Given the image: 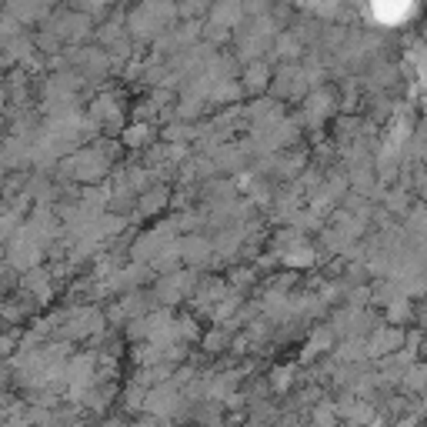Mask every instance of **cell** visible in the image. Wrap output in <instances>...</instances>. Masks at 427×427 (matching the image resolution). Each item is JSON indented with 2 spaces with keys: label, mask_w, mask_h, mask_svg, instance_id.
I'll use <instances>...</instances> for the list:
<instances>
[{
  "label": "cell",
  "mask_w": 427,
  "mask_h": 427,
  "mask_svg": "<svg viewBox=\"0 0 427 427\" xmlns=\"http://www.w3.org/2000/svg\"><path fill=\"white\" fill-rule=\"evenodd\" d=\"M174 13H177V7H157V4L141 7V11L131 13V30L137 37H151V34H157V30H164V27L174 21Z\"/></svg>",
  "instance_id": "cell-1"
},
{
  "label": "cell",
  "mask_w": 427,
  "mask_h": 427,
  "mask_svg": "<svg viewBox=\"0 0 427 427\" xmlns=\"http://www.w3.org/2000/svg\"><path fill=\"white\" fill-rule=\"evenodd\" d=\"M7 261H11L17 271H34V267H37V261H40V244L27 234V227H21V230L11 238Z\"/></svg>",
  "instance_id": "cell-2"
},
{
  "label": "cell",
  "mask_w": 427,
  "mask_h": 427,
  "mask_svg": "<svg viewBox=\"0 0 427 427\" xmlns=\"http://www.w3.org/2000/svg\"><path fill=\"white\" fill-rule=\"evenodd\" d=\"M144 407L151 411V414L160 421V417H170L180 411V394L174 384H160V387H154V391H147V397H144Z\"/></svg>",
  "instance_id": "cell-3"
},
{
  "label": "cell",
  "mask_w": 427,
  "mask_h": 427,
  "mask_svg": "<svg viewBox=\"0 0 427 427\" xmlns=\"http://www.w3.org/2000/svg\"><path fill=\"white\" fill-rule=\"evenodd\" d=\"M190 291H194V274L190 271L167 274L164 281L157 284V297H160L164 304H174V300H180V297H187Z\"/></svg>",
  "instance_id": "cell-4"
},
{
  "label": "cell",
  "mask_w": 427,
  "mask_h": 427,
  "mask_svg": "<svg viewBox=\"0 0 427 427\" xmlns=\"http://www.w3.org/2000/svg\"><path fill=\"white\" fill-rule=\"evenodd\" d=\"M404 341V331L401 327H380L368 337V344H364V354L368 357H387L391 351H397Z\"/></svg>",
  "instance_id": "cell-5"
},
{
  "label": "cell",
  "mask_w": 427,
  "mask_h": 427,
  "mask_svg": "<svg viewBox=\"0 0 427 427\" xmlns=\"http://www.w3.org/2000/svg\"><path fill=\"white\" fill-rule=\"evenodd\" d=\"M107 164H110V160H104V154H100L97 147H90V151H83V154L74 157V174L81 180H97L107 170Z\"/></svg>",
  "instance_id": "cell-6"
},
{
  "label": "cell",
  "mask_w": 427,
  "mask_h": 427,
  "mask_svg": "<svg viewBox=\"0 0 427 427\" xmlns=\"http://www.w3.org/2000/svg\"><path fill=\"white\" fill-rule=\"evenodd\" d=\"M90 30V21L83 13H60L57 27H54V37H64V40H81Z\"/></svg>",
  "instance_id": "cell-7"
},
{
  "label": "cell",
  "mask_w": 427,
  "mask_h": 427,
  "mask_svg": "<svg viewBox=\"0 0 427 427\" xmlns=\"http://www.w3.org/2000/svg\"><path fill=\"white\" fill-rule=\"evenodd\" d=\"M211 250H214V244L207 238H201V234H190V238H184L177 244V254L184 257V261H190V264L207 261V257H211Z\"/></svg>",
  "instance_id": "cell-8"
},
{
  "label": "cell",
  "mask_w": 427,
  "mask_h": 427,
  "mask_svg": "<svg viewBox=\"0 0 427 427\" xmlns=\"http://www.w3.org/2000/svg\"><path fill=\"white\" fill-rule=\"evenodd\" d=\"M331 107H334V97L327 94V90H314V94L308 97V117H310V124H320V120L331 114Z\"/></svg>",
  "instance_id": "cell-9"
},
{
  "label": "cell",
  "mask_w": 427,
  "mask_h": 427,
  "mask_svg": "<svg viewBox=\"0 0 427 427\" xmlns=\"http://www.w3.org/2000/svg\"><path fill=\"white\" fill-rule=\"evenodd\" d=\"M240 17H244V7L240 4H224V7H214L211 13V24L224 27V30H230V27L240 24Z\"/></svg>",
  "instance_id": "cell-10"
},
{
  "label": "cell",
  "mask_w": 427,
  "mask_h": 427,
  "mask_svg": "<svg viewBox=\"0 0 427 427\" xmlns=\"http://www.w3.org/2000/svg\"><path fill=\"white\" fill-rule=\"evenodd\" d=\"M267 83H271V67L261 64V60H257V64H247V71H244V87H247V90H264Z\"/></svg>",
  "instance_id": "cell-11"
},
{
  "label": "cell",
  "mask_w": 427,
  "mask_h": 427,
  "mask_svg": "<svg viewBox=\"0 0 427 427\" xmlns=\"http://www.w3.org/2000/svg\"><path fill=\"white\" fill-rule=\"evenodd\" d=\"M167 197H170V190L167 187H151L141 197V214H157L167 204Z\"/></svg>",
  "instance_id": "cell-12"
},
{
  "label": "cell",
  "mask_w": 427,
  "mask_h": 427,
  "mask_svg": "<svg viewBox=\"0 0 427 427\" xmlns=\"http://www.w3.org/2000/svg\"><path fill=\"white\" fill-rule=\"evenodd\" d=\"M334 337H337V334H334L331 327H324V331H314V337H310V344H308V351H304V357H314L317 351H327V347L334 344Z\"/></svg>",
  "instance_id": "cell-13"
},
{
  "label": "cell",
  "mask_w": 427,
  "mask_h": 427,
  "mask_svg": "<svg viewBox=\"0 0 427 427\" xmlns=\"http://www.w3.org/2000/svg\"><path fill=\"white\" fill-rule=\"evenodd\" d=\"M124 144H127V147H144V144H151V127H147V124H131V127L124 131Z\"/></svg>",
  "instance_id": "cell-14"
},
{
  "label": "cell",
  "mask_w": 427,
  "mask_h": 427,
  "mask_svg": "<svg viewBox=\"0 0 427 427\" xmlns=\"http://www.w3.org/2000/svg\"><path fill=\"white\" fill-rule=\"evenodd\" d=\"M274 54H281L284 60L297 57V54H300V40H297L294 34H281L277 37V44H274Z\"/></svg>",
  "instance_id": "cell-15"
},
{
  "label": "cell",
  "mask_w": 427,
  "mask_h": 427,
  "mask_svg": "<svg viewBox=\"0 0 427 427\" xmlns=\"http://www.w3.org/2000/svg\"><path fill=\"white\" fill-rule=\"evenodd\" d=\"M174 341H201V331H197V324H194L190 317L174 320Z\"/></svg>",
  "instance_id": "cell-16"
},
{
  "label": "cell",
  "mask_w": 427,
  "mask_h": 427,
  "mask_svg": "<svg viewBox=\"0 0 427 427\" xmlns=\"http://www.w3.org/2000/svg\"><path fill=\"white\" fill-rule=\"evenodd\" d=\"M117 114H120V107H117V100L114 97H97L94 100V117L97 120H117Z\"/></svg>",
  "instance_id": "cell-17"
},
{
  "label": "cell",
  "mask_w": 427,
  "mask_h": 427,
  "mask_svg": "<svg viewBox=\"0 0 427 427\" xmlns=\"http://www.w3.org/2000/svg\"><path fill=\"white\" fill-rule=\"evenodd\" d=\"M227 341H230V331H227V327H217L214 334H207V337H204V351L217 354V351H224Z\"/></svg>",
  "instance_id": "cell-18"
},
{
  "label": "cell",
  "mask_w": 427,
  "mask_h": 427,
  "mask_svg": "<svg viewBox=\"0 0 427 427\" xmlns=\"http://www.w3.org/2000/svg\"><path fill=\"white\" fill-rule=\"evenodd\" d=\"M387 317L394 320V324H404V320L411 317V304H407V297H394L391 300V308H387Z\"/></svg>",
  "instance_id": "cell-19"
},
{
  "label": "cell",
  "mask_w": 427,
  "mask_h": 427,
  "mask_svg": "<svg viewBox=\"0 0 427 427\" xmlns=\"http://www.w3.org/2000/svg\"><path fill=\"white\" fill-rule=\"evenodd\" d=\"M314 424H317V427H334V424H337V411H334V404H320V407H314Z\"/></svg>",
  "instance_id": "cell-20"
},
{
  "label": "cell",
  "mask_w": 427,
  "mask_h": 427,
  "mask_svg": "<svg viewBox=\"0 0 427 427\" xmlns=\"http://www.w3.org/2000/svg\"><path fill=\"white\" fill-rule=\"evenodd\" d=\"M234 310H240V294H230L227 300H221L217 308H214V320H224V317H230Z\"/></svg>",
  "instance_id": "cell-21"
},
{
  "label": "cell",
  "mask_w": 427,
  "mask_h": 427,
  "mask_svg": "<svg viewBox=\"0 0 427 427\" xmlns=\"http://www.w3.org/2000/svg\"><path fill=\"white\" fill-rule=\"evenodd\" d=\"M7 13H11V17H21V21H37V17L47 13V7H24V4H13Z\"/></svg>",
  "instance_id": "cell-22"
},
{
  "label": "cell",
  "mask_w": 427,
  "mask_h": 427,
  "mask_svg": "<svg viewBox=\"0 0 427 427\" xmlns=\"http://www.w3.org/2000/svg\"><path fill=\"white\" fill-rule=\"evenodd\" d=\"M404 384H407L411 391H421V387H424V368H421V364H411V368L404 370Z\"/></svg>",
  "instance_id": "cell-23"
},
{
  "label": "cell",
  "mask_w": 427,
  "mask_h": 427,
  "mask_svg": "<svg viewBox=\"0 0 427 427\" xmlns=\"http://www.w3.org/2000/svg\"><path fill=\"white\" fill-rule=\"evenodd\" d=\"M284 261H287V264H294V267H308V264L314 261V254H310V250L304 247V244H300V247H294L291 254H284Z\"/></svg>",
  "instance_id": "cell-24"
},
{
  "label": "cell",
  "mask_w": 427,
  "mask_h": 427,
  "mask_svg": "<svg viewBox=\"0 0 427 427\" xmlns=\"http://www.w3.org/2000/svg\"><path fill=\"white\" fill-rule=\"evenodd\" d=\"M17 227H21V217H17V214H7V217H0V240H11Z\"/></svg>",
  "instance_id": "cell-25"
},
{
  "label": "cell",
  "mask_w": 427,
  "mask_h": 427,
  "mask_svg": "<svg viewBox=\"0 0 427 427\" xmlns=\"http://www.w3.org/2000/svg\"><path fill=\"white\" fill-rule=\"evenodd\" d=\"M300 167H304V154H294V157H287V160H284L281 167H277V170H281L284 177H294V174L300 170Z\"/></svg>",
  "instance_id": "cell-26"
},
{
  "label": "cell",
  "mask_w": 427,
  "mask_h": 427,
  "mask_svg": "<svg viewBox=\"0 0 427 427\" xmlns=\"http://www.w3.org/2000/svg\"><path fill=\"white\" fill-rule=\"evenodd\" d=\"M144 397H147V391H144V387H131V391H127V411H137V407H144Z\"/></svg>",
  "instance_id": "cell-27"
},
{
  "label": "cell",
  "mask_w": 427,
  "mask_h": 427,
  "mask_svg": "<svg viewBox=\"0 0 427 427\" xmlns=\"http://www.w3.org/2000/svg\"><path fill=\"white\" fill-rule=\"evenodd\" d=\"M274 387H277V391H287V387H291V374H287V370H277V374H274Z\"/></svg>",
  "instance_id": "cell-28"
},
{
  "label": "cell",
  "mask_w": 427,
  "mask_h": 427,
  "mask_svg": "<svg viewBox=\"0 0 427 427\" xmlns=\"http://www.w3.org/2000/svg\"><path fill=\"white\" fill-rule=\"evenodd\" d=\"M230 281H234L238 287H247L250 281H254V274H250V271H234V274H230Z\"/></svg>",
  "instance_id": "cell-29"
},
{
  "label": "cell",
  "mask_w": 427,
  "mask_h": 427,
  "mask_svg": "<svg viewBox=\"0 0 427 427\" xmlns=\"http://www.w3.org/2000/svg\"><path fill=\"white\" fill-rule=\"evenodd\" d=\"M13 344H17V337H13V334H4V337H0V357H4V354H11Z\"/></svg>",
  "instance_id": "cell-30"
},
{
  "label": "cell",
  "mask_w": 427,
  "mask_h": 427,
  "mask_svg": "<svg viewBox=\"0 0 427 427\" xmlns=\"http://www.w3.org/2000/svg\"><path fill=\"white\" fill-rule=\"evenodd\" d=\"M204 34L211 37V40H224L230 30H224V27H217V24H207V30H204Z\"/></svg>",
  "instance_id": "cell-31"
},
{
  "label": "cell",
  "mask_w": 427,
  "mask_h": 427,
  "mask_svg": "<svg viewBox=\"0 0 427 427\" xmlns=\"http://www.w3.org/2000/svg\"><path fill=\"white\" fill-rule=\"evenodd\" d=\"M180 13H204L201 4H190V7H180Z\"/></svg>",
  "instance_id": "cell-32"
}]
</instances>
